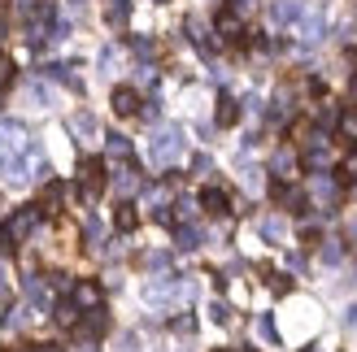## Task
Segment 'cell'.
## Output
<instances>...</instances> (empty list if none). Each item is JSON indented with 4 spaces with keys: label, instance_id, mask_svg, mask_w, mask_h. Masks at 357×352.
Listing matches in <instances>:
<instances>
[{
    "label": "cell",
    "instance_id": "5",
    "mask_svg": "<svg viewBox=\"0 0 357 352\" xmlns=\"http://www.w3.org/2000/svg\"><path fill=\"white\" fill-rule=\"evenodd\" d=\"M75 305H79V309H100V287L92 283V278L75 283Z\"/></svg>",
    "mask_w": 357,
    "mask_h": 352
},
{
    "label": "cell",
    "instance_id": "10",
    "mask_svg": "<svg viewBox=\"0 0 357 352\" xmlns=\"http://www.w3.org/2000/svg\"><path fill=\"white\" fill-rule=\"evenodd\" d=\"M13 83V61H9V52H0V92Z\"/></svg>",
    "mask_w": 357,
    "mask_h": 352
},
{
    "label": "cell",
    "instance_id": "6",
    "mask_svg": "<svg viewBox=\"0 0 357 352\" xmlns=\"http://www.w3.org/2000/svg\"><path fill=\"white\" fill-rule=\"evenodd\" d=\"M114 226H118L122 235H131L135 226H139V209H135V205H127V200H122V205L114 209Z\"/></svg>",
    "mask_w": 357,
    "mask_h": 352
},
{
    "label": "cell",
    "instance_id": "1",
    "mask_svg": "<svg viewBox=\"0 0 357 352\" xmlns=\"http://www.w3.org/2000/svg\"><path fill=\"white\" fill-rule=\"evenodd\" d=\"M100 191H105V161H100V157H83V166H79V196L96 200Z\"/></svg>",
    "mask_w": 357,
    "mask_h": 352
},
{
    "label": "cell",
    "instance_id": "16",
    "mask_svg": "<svg viewBox=\"0 0 357 352\" xmlns=\"http://www.w3.org/2000/svg\"><path fill=\"white\" fill-rule=\"evenodd\" d=\"M349 96H353V104H357V74H353V83H349Z\"/></svg>",
    "mask_w": 357,
    "mask_h": 352
},
{
    "label": "cell",
    "instance_id": "14",
    "mask_svg": "<svg viewBox=\"0 0 357 352\" xmlns=\"http://www.w3.org/2000/svg\"><path fill=\"white\" fill-rule=\"evenodd\" d=\"M344 131H349V135H357V104H353V109L344 113Z\"/></svg>",
    "mask_w": 357,
    "mask_h": 352
},
{
    "label": "cell",
    "instance_id": "11",
    "mask_svg": "<svg viewBox=\"0 0 357 352\" xmlns=\"http://www.w3.org/2000/svg\"><path fill=\"white\" fill-rule=\"evenodd\" d=\"M266 283H271V291H275V296H288V291H292L288 274H271V278H266Z\"/></svg>",
    "mask_w": 357,
    "mask_h": 352
},
{
    "label": "cell",
    "instance_id": "20",
    "mask_svg": "<svg viewBox=\"0 0 357 352\" xmlns=\"http://www.w3.org/2000/svg\"><path fill=\"white\" fill-rule=\"evenodd\" d=\"M0 205H5V200H0Z\"/></svg>",
    "mask_w": 357,
    "mask_h": 352
},
{
    "label": "cell",
    "instance_id": "18",
    "mask_svg": "<svg viewBox=\"0 0 357 352\" xmlns=\"http://www.w3.org/2000/svg\"><path fill=\"white\" fill-rule=\"evenodd\" d=\"M218 352H231V348H218Z\"/></svg>",
    "mask_w": 357,
    "mask_h": 352
},
{
    "label": "cell",
    "instance_id": "7",
    "mask_svg": "<svg viewBox=\"0 0 357 352\" xmlns=\"http://www.w3.org/2000/svg\"><path fill=\"white\" fill-rule=\"evenodd\" d=\"M213 118H218V127H236V122H240L236 96H218V109H213Z\"/></svg>",
    "mask_w": 357,
    "mask_h": 352
},
{
    "label": "cell",
    "instance_id": "9",
    "mask_svg": "<svg viewBox=\"0 0 357 352\" xmlns=\"http://www.w3.org/2000/svg\"><path fill=\"white\" fill-rule=\"evenodd\" d=\"M57 326H66V330H75V326H79V305H75V301L57 309Z\"/></svg>",
    "mask_w": 357,
    "mask_h": 352
},
{
    "label": "cell",
    "instance_id": "8",
    "mask_svg": "<svg viewBox=\"0 0 357 352\" xmlns=\"http://www.w3.org/2000/svg\"><path fill=\"white\" fill-rule=\"evenodd\" d=\"M335 179L340 183H357V148H349L340 157V166H335Z\"/></svg>",
    "mask_w": 357,
    "mask_h": 352
},
{
    "label": "cell",
    "instance_id": "19",
    "mask_svg": "<svg viewBox=\"0 0 357 352\" xmlns=\"http://www.w3.org/2000/svg\"><path fill=\"white\" fill-rule=\"evenodd\" d=\"M157 5H166V0H157Z\"/></svg>",
    "mask_w": 357,
    "mask_h": 352
},
{
    "label": "cell",
    "instance_id": "2",
    "mask_svg": "<svg viewBox=\"0 0 357 352\" xmlns=\"http://www.w3.org/2000/svg\"><path fill=\"white\" fill-rule=\"evenodd\" d=\"M201 209H205L209 218L231 214V191H227V187H205V191H201Z\"/></svg>",
    "mask_w": 357,
    "mask_h": 352
},
{
    "label": "cell",
    "instance_id": "15",
    "mask_svg": "<svg viewBox=\"0 0 357 352\" xmlns=\"http://www.w3.org/2000/svg\"><path fill=\"white\" fill-rule=\"evenodd\" d=\"M5 352H35V344H31V339H13Z\"/></svg>",
    "mask_w": 357,
    "mask_h": 352
},
{
    "label": "cell",
    "instance_id": "13",
    "mask_svg": "<svg viewBox=\"0 0 357 352\" xmlns=\"http://www.w3.org/2000/svg\"><path fill=\"white\" fill-rule=\"evenodd\" d=\"M5 253H13V231H9V226H0V257H5Z\"/></svg>",
    "mask_w": 357,
    "mask_h": 352
},
{
    "label": "cell",
    "instance_id": "12",
    "mask_svg": "<svg viewBox=\"0 0 357 352\" xmlns=\"http://www.w3.org/2000/svg\"><path fill=\"white\" fill-rule=\"evenodd\" d=\"M109 22H127V0H109Z\"/></svg>",
    "mask_w": 357,
    "mask_h": 352
},
{
    "label": "cell",
    "instance_id": "17",
    "mask_svg": "<svg viewBox=\"0 0 357 352\" xmlns=\"http://www.w3.org/2000/svg\"><path fill=\"white\" fill-rule=\"evenodd\" d=\"M244 352H257V348H244Z\"/></svg>",
    "mask_w": 357,
    "mask_h": 352
},
{
    "label": "cell",
    "instance_id": "3",
    "mask_svg": "<svg viewBox=\"0 0 357 352\" xmlns=\"http://www.w3.org/2000/svg\"><path fill=\"white\" fill-rule=\"evenodd\" d=\"M109 104H114L118 118H135V113H139V92H135V87H114Z\"/></svg>",
    "mask_w": 357,
    "mask_h": 352
},
{
    "label": "cell",
    "instance_id": "4",
    "mask_svg": "<svg viewBox=\"0 0 357 352\" xmlns=\"http://www.w3.org/2000/svg\"><path fill=\"white\" fill-rule=\"evenodd\" d=\"M61 200H66V183H44L40 191V214H61Z\"/></svg>",
    "mask_w": 357,
    "mask_h": 352
}]
</instances>
